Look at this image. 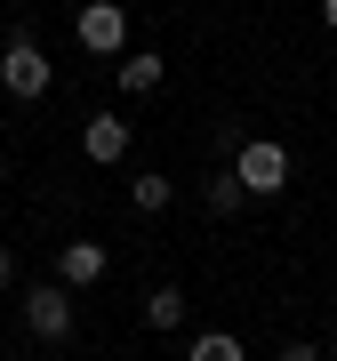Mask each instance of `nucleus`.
<instances>
[{"label":"nucleus","instance_id":"7ed1b4c3","mask_svg":"<svg viewBox=\"0 0 337 361\" xmlns=\"http://www.w3.org/2000/svg\"><path fill=\"white\" fill-rule=\"evenodd\" d=\"M73 32H80V49L121 56V49H129V8H121V0H89V8L73 16Z\"/></svg>","mask_w":337,"mask_h":361},{"label":"nucleus","instance_id":"0eeeda50","mask_svg":"<svg viewBox=\"0 0 337 361\" xmlns=\"http://www.w3.org/2000/svg\"><path fill=\"white\" fill-rule=\"evenodd\" d=\"M121 89H129V97H153L161 89V56H121Z\"/></svg>","mask_w":337,"mask_h":361},{"label":"nucleus","instance_id":"6e6552de","mask_svg":"<svg viewBox=\"0 0 337 361\" xmlns=\"http://www.w3.org/2000/svg\"><path fill=\"white\" fill-rule=\"evenodd\" d=\"M177 322H185V297H177V289H153V297H145V329H161V337H168Z\"/></svg>","mask_w":337,"mask_h":361},{"label":"nucleus","instance_id":"9b49d317","mask_svg":"<svg viewBox=\"0 0 337 361\" xmlns=\"http://www.w3.org/2000/svg\"><path fill=\"white\" fill-rule=\"evenodd\" d=\"M241 201H249V193H241V177H233V169H225V177H209V209H217V217H233Z\"/></svg>","mask_w":337,"mask_h":361},{"label":"nucleus","instance_id":"dca6fc26","mask_svg":"<svg viewBox=\"0 0 337 361\" xmlns=\"http://www.w3.org/2000/svg\"><path fill=\"white\" fill-rule=\"evenodd\" d=\"M0 49H8V32H0Z\"/></svg>","mask_w":337,"mask_h":361},{"label":"nucleus","instance_id":"9d476101","mask_svg":"<svg viewBox=\"0 0 337 361\" xmlns=\"http://www.w3.org/2000/svg\"><path fill=\"white\" fill-rule=\"evenodd\" d=\"M129 201L145 209V217H161V209H168V177H153V169H145V177L129 185Z\"/></svg>","mask_w":337,"mask_h":361},{"label":"nucleus","instance_id":"f8f14e48","mask_svg":"<svg viewBox=\"0 0 337 361\" xmlns=\"http://www.w3.org/2000/svg\"><path fill=\"white\" fill-rule=\"evenodd\" d=\"M281 361H321V353H313V345H281Z\"/></svg>","mask_w":337,"mask_h":361},{"label":"nucleus","instance_id":"ddd939ff","mask_svg":"<svg viewBox=\"0 0 337 361\" xmlns=\"http://www.w3.org/2000/svg\"><path fill=\"white\" fill-rule=\"evenodd\" d=\"M16 281V257H8V249H0V289H8Z\"/></svg>","mask_w":337,"mask_h":361},{"label":"nucleus","instance_id":"20e7f679","mask_svg":"<svg viewBox=\"0 0 337 361\" xmlns=\"http://www.w3.org/2000/svg\"><path fill=\"white\" fill-rule=\"evenodd\" d=\"M25 322H32V337H49V345L73 337V289H65V281H40V289L25 297Z\"/></svg>","mask_w":337,"mask_h":361},{"label":"nucleus","instance_id":"1a4fd4ad","mask_svg":"<svg viewBox=\"0 0 337 361\" xmlns=\"http://www.w3.org/2000/svg\"><path fill=\"white\" fill-rule=\"evenodd\" d=\"M185 361H241V337H233V329H209V337H193Z\"/></svg>","mask_w":337,"mask_h":361},{"label":"nucleus","instance_id":"f03ea898","mask_svg":"<svg viewBox=\"0 0 337 361\" xmlns=\"http://www.w3.org/2000/svg\"><path fill=\"white\" fill-rule=\"evenodd\" d=\"M233 177H241V193H281V185H289V153L273 137H249L233 153Z\"/></svg>","mask_w":337,"mask_h":361},{"label":"nucleus","instance_id":"f257e3e1","mask_svg":"<svg viewBox=\"0 0 337 361\" xmlns=\"http://www.w3.org/2000/svg\"><path fill=\"white\" fill-rule=\"evenodd\" d=\"M0 89H8L16 104L49 97V56H40V40H8V49H0Z\"/></svg>","mask_w":337,"mask_h":361},{"label":"nucleus","instance_id":"423d86ee","mask_svg":"<svg viewBox=\"0 0 337 361\" xmlns=\"http://www.w3.org/2000/svg\"><path fill=\"white\" fill-rule=\"evenodd\" d=\"M80 153H89V161H104V169H113L121 153H129V121H113V113H97V121H89V129H80Z\"/></svg>","mask_w":337,"mask_h":361},{"label":"nucleus","instance_id":"2eb2a0df","mask_svg":"<svg viewBox=\"0 0 337 361\" xmlns=\"http://www.w3.org/2000/svg\"><path fill=\"white\" fill-rule=\"evenodd\" d=\"M0 185H8V161H0Z\"/></svg>","mask_w":337,"mask_h":361},{"label":"nucleus","instance_id":"39448f33","mask_svg":"<svg viewBox=\"0 0 337 361\" xmlns=\"http://www.w3.org/2000/svg\"><path fill=\"white\" fill-rule=\"evenodd\" d=\"M56 281H65V289L104 281V241H65V249H56Z\"/></svg>","mask_w":337,"mask_h":361},{"label":"nucleus","instance_id":"4468645a","mask_svg":"<svg viewBox=\"0 0 337 361\" xmlns=\"http://www.w3.org/2000/svg\"><path fill=\"white\" fill-rule=\"evenodd\" d=\"M321 25H329V32H337V0H321Z\"/></svg>","mask_w":337,"mask_h":361}]
</instances>
